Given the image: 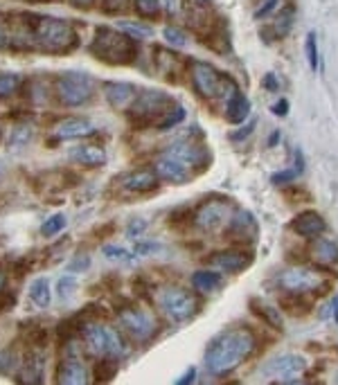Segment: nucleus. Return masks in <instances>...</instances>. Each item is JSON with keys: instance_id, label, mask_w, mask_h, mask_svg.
<instances>
[{"instance_id": "obj_3", "label": "nucleus", "mask_w": 338, "mask_h": 385, "mask_svg": "<svg viewBox=\"0 0 338 385\" xmlns=\"http://www.w3.org/2000/svg\"><path fill=\"white\" fill-rule=\"evenodd\" d=\"M90 55L109 65H129L138 57V43L129 34H120L111 28H97L95 38L88 45Z\"/></svg>"}, {"instance_id": "obj_55", "label": "nucleus", "mask_w": 338, "mask_h": 385, "mask_svg": "<svg viewBox=\"0 0 338 385\" xmlns=\"http://www.w3.org/2000/svg\"><path fill=\"white\" fill-rule=\"evenodd\" d=\"M68 3L77 9H90L95 5V0H68Z\"/></svg>"}, {"instance_id": "obj_53", "label": "nucleus", "mask_w": 338, "mask_h": 385, "mask_svg": "<svg viewBox=\"0 0 338 385\" xmlns=\"http://www.w3.org/2000/svg\"><path fill=\"white\" fill-rule=\"evenodd\" d=\"M253 129H255V122H251L249 126H244L241 131H237V134H232L230 138L235 140V142H239V140H244L246 136H251V134H253Z\"/></svg>"}, {"instance_id": "obj_61", "label": "nucleus", "mask_w": 338, "mask_h": 385, "mask_svg": "<svg viewBox=\"0 0 338 385\" xmlns=\"http://www.w3.org/2000/svg\"><path fill=\"white\" fill-rule=\"evenodd\" d=\"M34 3H48V0H34Z\"/></svg>"}, {"instance_id": "obj_13", "label": "nucleus", "mask_w": 338, "mask_h": 385, "mask_svg": "<svg viewBox=\"0 0 338 385\" xmlns=\"http://www.w3.org/2000/svg\"><path fill=\"white\" fill-rule=\"evenodd\" d=\"M95 134V126L86 117H63L52 129V136L48 138V147H59V142L82 140Z\"/></svg>"}, {"instance_id": "obj_43", "label": "nucleus", "mask_w": 338, "mask_h": 385, "mask_svg": "<svg viewBox=\"0 0 338 385\" xmlns=\"http://www.w3.org/2000/svg\"><path fill=\"white\" fill-rule=\"evenodd\" d=\"M165 38L169 43H174V45H178V48H183V45H187V36L183 34V30H178V28H165Z\"/></svg>"}, {"instance_id": "obj_60", "label": "nucleus", "mask_w": 338, "mask_h": 385, "mask_svg": "<svg viewBox=\"0 0 338 385\" xmlns=\"http://www.w3.org/2000/svg\"><path fill=\"white\" fill-rule=\"evenodd\" d=\"M3 176H5V163L0 161V180H3Z\"/></svg>"}, {"instance_id": "obj_54", "label": "nucleus", "mask_w": 338, "mask_h": 385, "mask_svg": "<svg viewBox=\"0 0 338 385\" xmlns=\"http://www.w3.org/2000/svg\"><path fill=\"white\" fill-rule=\"evenodd\" d=\"M192 381H197V369H194V367H190L176 383H178V385H187V383H192Z\"/></svg>"}, {"instance_id": "obj_16", "label": "nucleus", "mask_w": 338, "mask_h": 385, "mask_svg": "<svg viewBox=\"0 0 338 385\" xmlns=\"http://www.w3.org/2000/svg\"><path fill=\"white\" fill-rule=\"evenodd\" d=\"M55 379H57V383H63V385H86L90 381V374H88L82 358L72 352L70 356H66L59 363Z\"/></svg>"}, {"instance_id": "obj_8", "label": "nucleus", "mask_w": 338, "mask_h": 385, "mask_svg": "<svg viewBox=\"0 0 338 385\" xmlns=\"http://www.w3.org/2000/svg\"><path fill=\"white\" fill-rule=\"evenodd\" d=\"M158 304L163 313L169 318L172 322H187L190 318L197 313L199 302L194 298L192 291L183 286H167L158 293Z\"/></svg>"}, {"instance_id": "obj_25", "label": "nucleus", "mask_w": 338, "mask_h": 385, "mask_svg": "<svg viewBox=\"0 0 338 385\" xmlns=\"http://www.w3.org/2000/svg\"><path fill=\"white\" fill-rule=\"evenodd\" d=\"M251 113V102L246 99V95L241 90H235L232 95L228 97V111H226V117L230 124H241L246 117Z\"/></svg>"}, {"instance_id": "obj_33", "label": "nucleus", "mask_w": 338, "mask_h": 385, "mask_svg": "<svg viewBox=\"0 0 338 385\" xmlns=\"http://www.w3.org/2000/svg\"><path fill=\"white\" fill-rule=\"evenodd\" d=\"M21 82H23V77L18 72H0V99L14 95Z\"/></svg>"}, {"instance_id": "obj_46", "label": "nucleus", "mask_w": 338, "mask_h": 385, "mask_svg": "<svg viewBox=\"0 0 338 385\" xmlns=\"http://www.w3.org/2000/svg\"><path fill=\"white\" fill-rule=\"evenodd\" d=\"M102 9L107 11V14H122L126 9V0H102Z\"/></svg>"}, {"instance_id": "obj_28", "label": "nucleus", "mask_w": 338, "mask_h": 385, "mask_svg": "<svg viewBox=\"0 0 338 385\" xmlns=\"http://www.w3.org/2000/svg\"><path fill=\"white\" fill-rule=\"evenodd\" d=\"M221 284H224V277L217 271H197L192 275V286L197 291H203V293H210V291H217Z\"/></svg>"}, {"instance_id": "obj_23", "label": "nucleus", "mask_w": 338, "mask_h": 385, "mask_svg": "<svg viewBox=\"0 0 338 385\" xmlns=\"http://www.w3.org/2000/svg\"><path fill=\"white\" fill-rule=\"evenodd\" d=\"M70 158L75 163H80L88 169L102 167L107 163V153H104V149L97 147V144H80V147L70 149Z\"/></svg>"}, {"instance_id": "obj_57", "label": "nucleus", "mask_w": 338, "mask_h": 385, "mask_svg": "<svg viewBox=\"0 0 338 385\" xmlns=\"http://www.w3.org/2000/svg\"><path fill=\"white\" fill-rule=\"evenodd\" d=\"M7 288V277H5V273H0V291H5Z\"/></svg>"}, {"instance_id": "obj_48", "label": "nucleus", "mask_w": 338, "mask_h": 385, "mask_svg": "<svg viewBox=\"0 0 338 385\" xmlns=\"http://www.w3.org/2000/svg\"><path fill=\"white\" fill-rule=\"evenodd\" d=\"M16 304V293L14 291H0V313H5V311H9L11 307Z\"/></svg>"}, {"instance_id": "obj_21", "label": "nucleus", "mask_w": 338, "mask_h": 385, "mask_svg": "<svg viewBox=\"0 0 338 385\" xmlns=\"http://www.w3.org/2000/svg\"><path fill=\"white\" fill-rule=\"evenodd\" d=\"M124 190L133 194H149L158 190V174L149 169H138L124 176Z\"/></svg>"}, {"instance_id": "obj_56", "label": "nucleus", "mask_w": 338, "mask_h": 385, "mask_svg": "<svg viewBox=\"0 0 338 385\" xmlns=\"http://www.w3.org/2000/svg\"><path fill=\"white\" fill-rule=\"evenodd\" d=\"M7 41H9V36H7V30L0 25V50H3L5 45H7Z\"/></svg>"}, {"instance_id": "obj_27", "label": "nucleus", "mask_w": 338, "mask_h": 385, "mask_svg": "<svg viewBox=\"0 0 338 385\" xmlns=\"http://www.w3.org/2000/svg\"><path fill=\"white\" fill-rule=\"evenodd\" d=\"M30 300L34 307L38 309H48L52 302V288H50V280L48 277H36V280L30 284Z\"/></svg>"}, {"instance_id": "obj_47", "label": "nucleus", "mask_w": 338, "mask_h": 385, "mask_svg": "<svg viewBox=\"0 0 338 385\" xmlns=\"http://www.w3.org/2000/svg\"><path fill=\"white\" fill-rule=\"evenodd\" d=\"M160 5L165 7V11L169 16H180L185 9V3L183 0H160Z\"/></svg>"}, {"instance_id": "obj_59", "label": "nucleus", "mask_w": 338, "mask_h": 385, "mask_svg": "<svg viewBox=\"0 0 338 385\" xmlns=\"http://www.w3.org/2000/svg\"><path fill=\"white\" fill-rule=\"evenodd\" d=\"M278 138H280V134H273V136H271V147H276Z\"/></svg>"}, {"instance_id": "obj_49", "label": "nucleus", "mask_w": 338, "mask_h": 385, "mask_svg": "<svg viewBox=\"0 0 338 385\" xmlns=\"http://www.w3.org/2000/svg\"><path fill=\"white\" fill-rule=\"evenodd\" d=\"M278 3H280V0H264V3L255 9V18H257V21H262V18L271 16V14H273V9L278 7Z\"/></svg>"}, {"instance_id": "obj_36", "label": "nucleus", "mask_w": 338, "mask_h": 385, "mask_svg": "<svg viewBox=\"0 0 338 385\" xmlns=\"http://www.w3.org/2000/svg\"><path fill=\"white\" fill-rule=\"evenodd\" d=\"M120 30L124 32V34H129L131 38H147V36H151L153 34V30L149 28V25H145V23H129V21H122L120 23Z\"/></svg>"}, {"instance_id": "obj_58", "label": "nucleus", "mask_w": 338, "mask_h": 385, "mask_svg": "<svg viewBox=\"0 0 338 385\" xmlns=\"http://www.w3.org/2000/svg\"><path fill=\"white\" fill-rule=\"evenodd\" d=\"M332 302H334V318H336V322H338V298H334Z\"/></svg>"}, {"instance_id": "obj_15", "label": "nucleus", "mask_w": 338, "mask_h": 385, "mask_svg": "<svg viewBox=\"0 0 338 385\" xmlns=\"http://www.w3.org/2000/svg\"><path fill=\"white\" fill-rule=\"evenodd\" d=\"M228 239L232 244H237V246H253L257 242V221L255 217L251 215V212H246V210H237L235 215L230 217L228 221Z\"/></svg>"}, {"instance_id": "obj_7", "label": "nucleus", "mask_w": 338, "mask_h": 385, "mask_svg": "<svg viewBox=\"0 0 338 385\" xmlns=\"http://www.w3.org/2000/svg\"><path fill=\"white\" fill-rule=\"evenodd\" d=\"M84 340L88 345V349L93 352L95 356L104 358H120L126 347L122 336L109 325H99V322H86L84 325Z\"/></svg>"}, {"instance_id": "obj_9", "label": "nucleus", "mask_w": 338, "mask_h": 385, "mask_svg": "<svg viewBox=\"0 0 338 385\" xmlns=\"http://www.w3.org/2000/svg\"><path fill=\"white\" fill-rule=\"evenodd\" d=\"M305 372H307L305 356L293 354V352L273 356L271 361L262 367L264 376H268L273 381H280V383H298Z\"/></svg>"}, {"instance_id": "obj_2", "label": "nucleus", "mask_w": 338, "mask_h": 385, "mask_svg": "<svg viewBox=\"0 0 338 385\" xmlns=\"http://www.w3.org/2000/svg\"><path fill=\"white\" fill-rule=\"evenodd\" d=\"M28 34L32 48L48 52V55L63 57L70 55L80 45V36L68 21L55 16H28Z\"/></svg>"}, {"instance_id": "obj_18", "label": "nucleus", "mask_w": 338, "mask_h": 385, "mask_svg": "<svg viewBox=\"0 0 338 385\" xmlns=\"http://www.w3.org/2000/svg\"><path fill=\"white\" fill-rule=\"evenodd\" d=\"M207 261L224 273H241L251 266L253 255L246 250H224V252H217L212 257H207Z\"/></svg>"}, {"instance_id": "obj_4", "label": "nucleus", "mask_w": 338, "mask_h": 385, "mask_svg": "<svg viewBox=\"0 0 338 385\" xmlns=\"http://www.w3.org/2000/svg\"><path fill=\"white\" fill-rule=\"evenodd\" d=\"M174 106L176 102L172 99V95H167L163 90L145 88L138 92L133 104L126 109V117L136 129H149V126L158 129L165 115L172 111Z\"/></svg>"}, {"instance_id": "obj_39", "label": "nucleus", "mask_w": 338, "mask_h": 385, "mask_svg": "<svg viewBox=\"0 0 338 385\" xmlns=\"http://www.w3.org/2000/svg\"><path fill=\"white\" fill-rule=\"evenodd\" d=\"M16 367V354L11 347L0 349V374H11Z\"/></svg>"}, {"instance_id": "obj_37", "label": "nucleus", "mask_w": 338, "mask_h": 385, "mask_svg": "<svg viewBox=\"0 0 338 385\" xmlns=\"http://www.w3.org/2000/svg\"><path fill=\"white\" fill-rule=\"evenodd\" d=\"M104 257L111 259V261H122V264H131L136 259L133 252H129L126 248L122 246H104Z\"/></svg>"}, {"instance_id": "obj_45", "label": "nucleus", "mask_w": 338, "mask_h": 385, "mask_svg": "<svg viewBox=\"0 0 338 385\" xmlns=\"http://www.w3.org/2000/svg\"><path fill=\"white\" fill-rule=\"evenodd\" d=\"M298 176H300V171L298 169H287V171H278V174H273L271 180H273V185H289Z\"/></svg>"}, {"instance_id": "obj_22", "label": "nucleus", "mask_w": 338, "mask_h": 385, "mask_svg": "<svg viewBox=\"0 0 338 385\" xmlns=\"http://www.w3.org/2000/svg\"><path fill=\"white\" fill-rule=\"evenodd\" d=\"M309 255L318 266H334L338 261V246L327 237H316L314 244L309 246Z\"/></svg>"}, {"instance_id": "obj_32", "label": "nucleus", "mask_w": 338, "mask_h": 385, "mask_svg": "<svg viewBox=\"0 0 338 385\" xmlns=\"http://www.w3.org/2000/svg\"><path fill=\"white\" fill-rule=\"evenodd\" d=\"M280 302H282V307L293 315H302L309 311V302L302 300V293H287V295H282Z\"/></svg>"}, {"instance_id": "obj_26", "label": "nucleus", "mask_w": 338, "mask_h": 385, "mask_svg": "<svg viewBox=\"0 0 338 385\" xmlns=\"http://www.w3.org/2000/svg\"><path fill=\"white\" fill-rule=\"evenodd\" d=\"M251 311L259 318V320L266 322V325L273 327V329H282V327H284L280 311H278L276 307H271V304L264 302V300L253 298V300H251Z\"/></svg>"}, {"instance_id": "obj_11", "label": "nucleus", "mask_w": 338, "mask_h": 385, "mask_svg": "<svg viewBox=\"0 0 338 385\" xmlns=\"http://www.w3.org/2000/svg\"><path fill=\"white\" fill-rule=\"evenodd\" d=\"M165 153L178 158V161L183 163L194 176L203 174V171L212 165L210 151H207L203 144H199V142H174V144H169V147L165 149Z\"/></svg>"}, {"instance_id": "obj_40", "label": "nucleus", "mask_w": 338, "mask_h": 385, "mask_svg": "<svg viewBox=\"0 0 338 385\" xmlns=\"http://www.w3.org/2000/svg\"><path fill=\"white\" fill-rule=\"evenodd\" d=\"M305 50H307V59H309V65L311 70H318V43H316V34L311 32L307 36V43H305Z\"/></svg>"}, {"instance_id": "obj_20", "label": "nucleus", "mask_w": 338, "mask_h": 385, "mask_svg": "<svg viewBox=\"0 0 338 385\" xmlns=\"http://www.w3.org/2000/svg\"><path fill=\"white\" fill-rule=\"evenodd\" d=\"M325 228H327V223H325V219L318 212H302V215H298L289 223V230H293L300 237H320Z\"/></svg>"}, {"instance_id": "obj_41", "label": "nucleus", "mask_w": 338, "mask_h": 385, "mask_svg": "<svg viewBox=\"0 0 338 385\" xmlns=\"http://www.w3.org/2000/svg\"><path fill=\"white\" fill-rule=\"evenodd\" d=\"M291 25H293V7H287L280 14V18H278V23H276V32L280 34V36H287L289 34V30H291Z\"/></svg>"}, {"instance_id": "obj_12", "label": "nucleus", "mask_w": 338, "mask_h": 385, "mask_svg": "<svg viewBox=\"0 0 338 385\" xmlns=\"http://www.w3.org/2000/svg\"><path fill=\"white\" fill-rule=\"evenodd\" d=\"M232 217V207L224 198H207V201L194 212V223H197L199 230L212 232L219 230L226 221Z\"/></svg>"}, {"instance_id": "obj_1", "label": "nucleus", "mask_w": 338, "mask_h": 385, "mask_svg": "<svg viewBox=\"0 0 338 385\" xmlns=\"http://www.w3.org/2000/svg\"><path fill=\"white\" fill-rule=\"evenodd\" d=\"M255 349V336L246 327H232L219 334L205 352V367L212 376H226L237 369Z\"/></svg>"}, {"instance_id": "obj_50", "label": "nucleus", "mask_w": 338, "mask_h": 385, "mask_svg": "<svg viewBox=\"0 0 338 385\" xmlns=\"http://www.w3.org/2000/svg\"><path fill=\"white\" fill-rule=\"evenodd\" d=\"M158 250H163V246H160V244H153V242H140V244L136 246V255L145 257V255H153V252H158Z\"/></svg>"}, {"instance_id": "obj_35", "label": "nucleus", "mask_w": 338, "mask_h": 385, "mask_svg": "<svg viewBox=\"0 0 338 385\" xmlns=\"http://www.w3.org/2000/svg\"><path fill=\"white\" fill-rule=\"evenodd\" d=\"M133 7L142 18H156L160 14V0H133Z\"/></svg>"}, {"instance_id": "obj_44", "label": "nucleus", "mask_w": 338, "mask_h": 385, "mask_svg": "<svg viewBox=\"0 0 338 385\" xmlns=\"http://www.w3.org/2000/svg\"><path fill=\"white\" fill-rule=\"evenodd\" d=\"M88 266H90V257H88V255H75V257L68 261L66 271H68V273H82V271H86Z\"/></svg>"}, {"instance_id": "obj_30", "label": "nucleus", "mask_w": 338, "mask_h": 385, "mask_svg": "<svg viewBox=\"0 0 338 385\" xmlns=\"http://www.w3.org/2000/svg\"><path fill=\"white\" fill-rule=\"evenodd\" d=\"M18 379H21V381L25 379V381L41 383V381H43V358L32 354V358H28V361H23V369H21Z\"/></svg>"}, {"instance_id": "obj_42", "label": "nucleus", "mask_w": 338, "mask_h": 385, "mask_svg": "<svg viewBox=\"0 0 338 385\" xmlns=\"http://www.w3.org/2000/svg\"><path fill=\"white\" fill-rule=\"evenodd\" d=\"M145 230H147V221L140 219V217H133L126 225V237L129 239H138L140 234H145Z\"/></svg>"}, {"instance_id": "obj_17", "label": "nucleus", "mask_w": 338, "mask_h": 385, "mask_svg": "<svg viewBox=\"0 0 338 385\" xmlns=\"http://www.w3.org/2000/svg\"><path fill=\"white\" fill-rule=\"evenodd\" d=\"M153 169H156V174H158V178L174 183V185H185L192 178V171L180 163L178 158L169 156V153H163L158 161H156Z\"/></svg>"}, {"instance_id": "obj_5", "label": "nucleus", "mask_w": 338, "mask_h": 385, "mask_svg": "<svg viewBox=\"0 0 338 385\" xmlns=\"http://www.w3.org/2000/svg\"><path fill=\"white\" fill-rule=\"evenodd\" d=\"M192 84L197 88V92L203 97V99H210V102H217V99H224V97H230L232 92L239 90L232 82V77L221 72L219 68H214L212 63L207 61H192Z\"/></svg>"}, {"instance_id": "obj_19", "label": "nucleus", "mask_w": 338, "mask_h": 385, "mask_svg": "<svg viewBox=\"0 0 338 385\" xmlns=\"http://www.w3.org/2000/svg\"><path fill=\"white\" fill-rule=\"evenodd\" d=\"M138 92L140 90L129 82H107L104 84V95H107V102L115 111H126L129 106L133 104V99L138 97Z\"/></svg>"}, {"instance_id": "obj_24", "label": "nucleus", "mask_w": 338, "mask_h": 385, "mask_svg": "<svg viewBox=\"0 0 338 385\" xmlns=\"http://www.w3.org/2000/svg\"><path fill=\"white\" fill-rule=\"evenodd\" d=\"M34 136H36V131L32 124H25V122L14 124V129H11V134H9V140H7V149L14 153H21L34 142Z\"/></svg>"}, {"instance_id": "obj_34", "label": "nucleus", "mask_w": 338, "mask_h": 385, "mask_svg": "<svg viewBox=\"0 0 338 385\" xmlns=\"http://www.w3.org/2000/svg\"><path fill=\"white\" fill-rule=\"evenodd\" d=\"M66 217H63V215H52L50 219H45L43 223H41V234L43 237H55V234H59L63 228H66Z\"/></svg>"}, {"instance_id": "obj_38", "label": "nucleus", "mask_w": 338, "mask_h": 385, "mask_svg": "<svg viewBox=\"0 0 338 385\" xmlns=\"http://www.w3.org/2000/svg\"><path fill=\"white\" fill-rule=\"evenodd\" d=\"M183 119H185V109H183V106H180V104H176L174 109L165 115V119L160 122V126H158V129H160V131L174 129V126H178L180 122H183Z\"/></svg>"}, {"instance_id": "obj_6", "label": "nucleus", "mask_w": 338, "mask_h": 385, "mask_svg": "<svg viewBox=\"0 0 338 385\" xmlns=\"http://www.w3.org/2000/svg\"><path fill=\"white\" fill-rule=\"evenodd\" d=\"M55 95L61 106H84L95 95V82L93 77L80 72V70H63L55 77Z\"/></svg>"}, {"instance_id": "obj_29", "label": "nucleus", "mask_w": 338, "mask_h": 385, "mask_svg": "<svg viewBox=\"0 0 338 385\" xmlns=\"http://www.w3.org/2000/svg\"><path fill=\"white\" fill-rule=\"evenodd\" d=\"M118 369H120V363H118V358H109V356H104L102 361L95 363V372H93V376L97 383H107V381H113L115 374H118Z\"/></svg>"}, {"instance_id": "obj_51", "label": "nucleus", "mask_w": 338, "mask_h": 385, "mask_svg": "<svg viewBox=\"0 0 338 385\" xmlns=\"http://www.w3.org/2000/svg\"><path fill=\"white\" fill-rule=\"evenodd\" d=\"M264 88L268 90V92H276L278 88H280V84H278V77L273 75V72H266V77H264Z\"/></svg>"}, {"instance_id": "obj_52", "label": "nucleus", "mask_w": 338, "mask_h": 385, "mask_svg": "<svg viewBox=\"0 0 338 385\" xmlns=\"http://www.w3.org/2000/svg\"><path fill=\"white\" fill-rule=\"evenodd\" d=\"M273 113H276L278 117H284V115L289 113V102H287V99L276 102V104H273Z\"/></svg>"}, {"instance_id": "obj_31", "label": "nucleus", "mask_w": 338, "mask_h": 385, "mask_svg": "<svg viewBox=\"0 0 338 385\" xmlns=\"http://www.w3.org/2000/svg\"><path fill=\"white\" fill-rule=\"evenodd\" d=\"M77 286H80V280L75 277V273H66V275H61L59 280H57V295L59 300H70L75 293H77Z\"/></svg>"}, {"instance_id": "obj_10", "label": "nucleus", "mask_w": 338, "mask_h": 385, "mask_svg": "<svg viewBox=\"0 0 338 385\" xmlns=\"http://www.w3.org/2000/svg\"><path fill=\"white\" fill-rule=\"evenodd\" d=\"M120 325L126 331L129 336L138 342H147L153 338L156 329H158V322L156 318L147 311L138 307V304H131V307H122L120 311Z\"/></svg>"}, {"instance_id": "obj_14", "label": "nucleus", "mask_w": 338, "mask_h": 385, "mask_svg": "<svg viewBox=\"0 0 338 385\" xmlns=\"http://www.w3.org/2000/svg\"><path fill=\"white\" fill-rule=\"evenodd\" d=\"M278 286L284 288L287 293H309V291H316L322 286V277L320 273L311 271V269H291L278 275Z\"/></svg>"}]
</instances>
